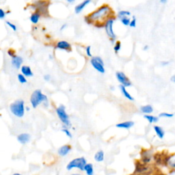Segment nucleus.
<instances>
[{"instance_id":"nucleus-29","label":"nucleus","mask_w":175,"mask_h":175,"mask_svg":"<svg viewBox=\"0 0 175 175\" xmlns=\"http://www.w3.org/2000/svg\"><path fill=\"white\" fill-rule=\"evenodd\" d=\"M114 51L116 53H118V52L121 49V43L120 41H117L115 44L114 47Z\"/></svg>"},{"instance_id":"nucleus-11","label":"nucleus","mask_w":175,"mask_h":175,"mask_svg":"<svg viewBox=\"0 0 175 175\" xmlns=\"http://www.w3.org/2000/svg\"><path fill=\"white\" fill-rule=\"evenodd\" d=\"M23 62V58L19 56V55H15L14 56H13L12 57V60H11V63L12 66H13L14 68H17V69H19V68H21V64H22V63Z\"/></svg>"},{"instance_id":"nucleus-14","label":"nucleus","mask_w":175,"mask_h":175,"mask_svg":"<svg viewBox=\"0 0 175 175\" xmlns=\"http://www.w3.org/2000/svg\"><path fill=\"white\" fill-rule=\"evenodd\" d=\"M30 135L29 133H21L17 136V140L22 144H26L29 142L30 140Z\"/></svg>"},{"instance_id":"nucleus-46","label":"nucleus","mask_w":175,"mask_h":175,"mask_svg":"<svg viewBox=\"0 0 175 175\" xmlns=\"http://www.w3.org/2000/svg\"><path fill=\"white\" fill-rule=\"evenodd\" d=\"M7 13H8H8H10V11H9V10H8V12H7Z\"/></svg>"},{"instance_id":"nucleus-41","label":"nucleus","mask_w":175,"mask_h":175,"mask_svg":"<svg viewBox=\"0 0 175 175\" xmlns=\"http://www.w3.org/2000/svg\"><path fill=\"white\" fill-rule=\"evenodd\" d=\"M168 0H160V2L162 3H165L167 2Z\"/></svg>"},{"instance_id":"nucleus-15","label":"nucleus","mask_w":175,"mask_h":175,"mask_svg":"<svg viewBox=\"0 0 175 175\" xmlns=\"http://www.w3.org/2000/svg\"><path fill=\"white\" fill-rule=\"evenodd\" d=\"M91 2V0H84V1H82V3H80L77 6H75V12L76 14L80 13L81 12L84 10V8L86 6H88L90 3Z\"/></svg>"},{"instance_id":"nucleus-33","label":"nucleus","mask_w":175,"mask_h":175,"mask_svg":"<svg viewBox=\"0 0 175 175\" xmlns=\"http://www.w3.org/2000/svg\"><path fill=\"white\" fill-rule=\"evenodd\" d=\"M86 53L87 56L88 57H92V53H91V47L88 46L86 49Z\"/></svg>"},{"instance_id":"nucleus-1","label":"nucleus","mask_w":175,"mask_h":175,"mask_svg":"<svg viewBox=\"0 0 175 175\" xmlns=\"http://www.w3.org/2000/svg\"><path fill=\"white\" fill-rule=\"evenodd\" d=\"M111 17H114V16L110 6L107 4H103L89 15L85 16L84 20L88 24H105L106 21Z\"/></svg>"},{"instance_id":"nucleus-37","label":"nucleus","mask_w":175,"mask_h":175,"mask_svg":"<svg viewBox=\"0 0 175 175\" xmlns=\"http://www.w3.org/2000/svg\"><path fill=\"white\" fill-rule=\"evenodd\" d=\"M169 62H168V61H162V62H161V66H167V65L169 64Z\"/></svg>"},{"instance_id":"nucleus-5","label":"nucleus","mask_w":175,"mask_h":175,"mask_svg":"<svg viewBox=\"0 0 175 175\" xmlns=\"http://www.w3.org/2000/svg\"><path fill=\"white\" fill-rule=\"evenodd\" d=\"M56 113L59 120L62 122L66 127H70L71 126V122H70L69 117L65 111V107L63 105H59L56 109Z\"/></svg>"},{"instance_id":"nucleus-23","label":"nucleus","mask_w":175,"mask_h":175,"mask_svg":"<svg viewBox=\"0 0 175 175\" xmlns=\"http://www.w3.org/2000/svg\"><path fill=\"white\" fill-rule=\"evenodd\" d=\"M84 170L86 171L87 175H94V169L93 166L92 164H87L85 166Z\"/></svg>"},{"instance_id":"nucleus-30","label":"nucleus","mask_w":175,"mask_h":175,"mask_svg":"<svg viewBox=\"0 0 175 175\" xmlns=\"http://www.w3.org/2000/svg\"><path fill=\"white\" fill-rule=\"evenodd\" d=\"M6 24L8 25V26L10 27V28H11L12 30H13V31H14V32L17 31V26H16L15 25L13 24V23H12L11 22H10V21H6Z\"/></svg>"},{"instance_id":"nucleus-32","label":"nucleus","mask_w":175,"mask_h":175,"mask_svg":"<svg viewBox=\"0 0 175 175\" xmlns=\"http://www.w3.org/2000/svg\"><path fill=\"white\" fill-rule=\"evenodd\" d=\"M136 17H135V16H133V19L131 21V23H130L129 26L131 27V28H135V27L136 26Z\"/></svg>"},{"instance_id":"nucleus-6","label":"nucleus","mask_w":175,"mask_h":175,"mask_svg":"<svg viewBox=\"0 0 175 175\" xmlns=\"http://www.w3.org/2000/svg\"><path fill=\"white\" fill-rule=\"evenodd\" d=\"M49 4V1H45V0H39L36 1L34 5L31 6L36 10V12H39L41 14H45L47 13V8Z\"/></svg>"},{"instance_id":"nucleus-36","label":"nucleus","mask_w":175,"mask_h":175,"mask_svg":"<svg viewBox=\"0 0 175 175\" xmlns=\"http://www.w3.org/2000/svg\"><path fill=\"white\" fill-rule=\"evenodd\" d=\"M50 79H51V76H50L49 75H48V74H47V75H44V79L45 81H49Z\"/></svg>"},{"instance_id":"nucleus-31","label":"nucleus","mask_w":175,"mask_h":175,"mask_svg":"<svg viewBox=\"0 0 175 175\" xmlns=\"http://www.w3.org/2000/svg\"><path fill=\"white\" fill-rule=\"evenodd\" d=\"M62 131L65 133V134L66 135V136H67L68 137V138H72L71 133L70 132V131H69V130H68V129H66V128H63Z\"/></svg>"},{"instance_id":"nucleus-9","label":"nucleus","mask_w":175,"mask_h":175,"mask_svg":"<svg viewBox=\"0 0 175 175\" xmlns=\"http://www.w3.org/2000/svg\"><path fill=\"white\" fill-rule=\"evenodd\" d=\"M116 78L118 79L119 82L121 84V85L124 86V87H129L131 86V82H130L129 78L126 76V75L124 74L123 72H117L116 74Z\"/></svg>"},{"instance_id":"nucleus-40","label":"nucleus","mask_w":175,"mask_h":175,"mask_svg":"<svg viewBox=\"0 0 175 175\" xmlns=\"http://www.w3.org/2000/svg\"><path fill=\"white\" fill-rule=\"evenodd\" d=\"M148 49H149V46H148V45H145V46L144 47L143 50H144V51H147V50Z\"/></svg>"},{"instance_id":"nucleus-43","label":"nucleus","mask_w":175,"mask_h":175,"mask_svg":"<svg viewBox=\"0 0 175 175\" xmlns=\"http://www.w3.org/2000/svg\"><path fill=\"white\" fill-rule=\"evenodd\" d=\"M26 109L27 111H30V108L29 107H27L26 108Z\"/></svg>"},{"instance_id":"nucleus-19","label":"nucleus","mask_w":175,"mask_h":175,"mask_svg":"<svg viewBox=\"0 0 175 175\" xmlns=\"http://www.w3.org/2000/svg\"><path fill=\"white\" fill-rule=\"evenodd\" d=\"M140 110L142 113L145 114H150L153 111V108L151 105H147L142 106L140 108Z\"/></svg>"},{"instance_id":"nucleus-17","label":"nucleus","mask_w":175,"mask_h":175,"mask_svg":"<svg viewBox=\"0 0 175 175\" xmlns=\"http://www.w3.org/2000/svg\"><path fill=\"white\" fill-rule=\"evenodd\" d=\"M21 73L24 75L26 77H32L33 73H32L31 68L28 66H22L21 68Z\"/></svg>"},{"instance_id":"nucleus-2","label":"nucleus","mask_w":175,"mask_h":175,"mask_svg":"<svg viewBox=\"0 0 175 175\" xmlns=\"http://www.w3.org/2000/svg\"><path fill=\"white\" fill-rule=\"evenodd\" d=\"M43 102H47V97L43 95L41 90H36L32 94L30 103L34 108H36Z\"/></svg>"},{"instance_id":"nucleus-22","label":"nucleus","mask_w":175,"mask_h":175,"mask_svg":"<svg viewBox=\"0 0 175 175\" xmlns=\"http://www.w3.org/2000/svg\"><path fill=\"white\" fill-rule=\"evenodd\" d=\"M95 159L97 162H101L104 159V152L103 151H99L95 155Z\"/></svg>"},{"instance_id":"nucleus-10","label":"nucleus","mask_w":175,"mask_h":175,"mask_svg":"<svg viewBox=\"0 0 175 175\" xmlns=\"http://www.w3.org/2000/svg\"><path fill=\"white\" fill-rule=\"evenodd\" d=\"M55 48L58 49H62V50H66V51H71V45L69 43H68L67 41H59L56 43V45H55Z\"/></svg>"},{"instance_id":"nucleus-35","label":"nucleus","mask_w":175,"mask_h":175,"mask_svg":"<svg viewBox=\"0 0 175 175\" xmlns=\"http://www.w3.org/2000/svg\"><path fill=\"white\" fill-rule=\"evenodd\" d=\"M6 17V12L3 9H0V19H3V18Z\"/></svg>"},{"instance_id":"nucleus-7","label":"nucleus","mask_w":175,"mask_h":175,"mask_svg":"<svg viewBox=\"0 0 175 175\" xmlns=\"http://www.w3.org/2000/svg\"><path fill=\"white\" fill-rule=\"evenodd\" d=\"M114 17H111L110 19H109L106 21L105 23V32L107 33V36H109L110 39V41L112 43H114L115 40H116V34H114L113 30V25L114 22Z\"/></svg>"},{"instance_id":"nucleus-21","label":"nucleus","mask_w":175,"mask_h":175,"mask_svg":"<svg viewBox=\"0 0 175 175\" xmlns=\"http://www.w3.org/2000/svg\"><path fill=\"white\" fill-rule=\"evenodd\" d=\"M120 91H121V92H122V95H124V97H125V98H127V99H129V100H130V101L134 100V99H133V97L131 96V95H130V94L127 91V90H126V87H124V86H122V85H120Z\"/></svg>"},{"instance_id":"nucleus-38","label":"nucleus","mask_w":175,"mask_h":175,"mask_svg":"<svg viewBox=\"0 0 175 175\" xmlns=\"http://www.w3.org/2000/svg\"><path fill=\"white\" fill-rule=\"evenodd\" d=\"M66 26H67V25H66V23H64V24H63L62 26H61V28H60V31H62L63 30H64V29L66 28Z\"/></svg>"},{"instance_id":"nucleus-12","label":"nucleus","mask_w":175,"mask_h":175,"mask_svg":"<svg viewBox=\"0 0 175 175\" xmlns=\"http://www.w3.org/2000/svg\"><path fill=\"white\" fill-rule=\"evenodd\" d=\"M164 163L169 168L175 170V154L166 157L164 159Z\"/></svg>"},{"instance_id":"nucleus-16","label":"nucleus","mask_w":175,"mask_h":175,"mask_svg":"<svg viewBox=\"0 0 175 175\" xmlns=\"http://www.w3.org/2000/svg\"><path fill=\"white\" fill-rule=\"evenodd\" d=\"M134 125V122L133 121H126L123 122H120L116 124V127L120 128V129H129Z\"/></svg>"},{"instance_id":"nucleus-4","label":"nucleus","mask_w":175,"mask_h":175,"mask_svg":"<svg viewBox=\"0 0 175 175\" xmlns=\"http://www.w3.org/2000/svg\"><path fill=\"white\" fill-rule=\"evenodd\" d=\"M87 164V162H86V159L84 157H79L74 159L72 160L68 163V164L66 166V169L68 170H71L73 168H78L80 170H84V168L85 166Z\"/></svg>"},{"instance_id":"nucleus-45","label":"nucleus","mask_w":175,"mask_h":175,"mask_svg":"<svg viewBox=\"0 0 175 175\" xmlns=\"http://www.w3.org/2000/svg\"><path fill=\"white\" fill-rule=\"evenodd\" d=\"M71 175H81V174H71Z\"/></svg>"},{"instance_id":"nucleus-18","label":"nucleus","mask_w":175,"mask_h":175,"mask_svg":"<svg viewBox=\"0 0 175 175\" xmlns=\"http://www.w3.org/2000/svg\"><path fill=\"white\" fill-rule=\"evenodd\" d=\"M153 129H154L155 131L157 136L159 137V138L160 139H163L164 137V135H165V132H164V129H162L161 127H159V126H154V127H153Z\"/></svg>"},{"instance_id":"nucleus-20","label":"nucleus","mask_w":175,"mask_h":175,"mask_svg":"<svg viewBox=\"0 0 175 175\" xmlns=\"http://www.w3.org/2000/svg\"><path fill=\"white\" fill-rule=\"evenodd\" d=\"M41 14L37 12H34L33 14H32L31 17H30V21H31V22L34 23V24H37V23H39L40 18H41Z\"/></svg>"},{"instance_id":"nucleus-13","label":"nucleus","mask_w":175,"mask_h":175,"mask_svg":"<svg viewBox=\"0 0 175 175\" xmlns=\"http://www.w3.org/2000/svg\"><path fill=\"white\" fill-rule=\"evenodd\" d=\"M71 151V146H70L69 144H65V145H63L62 147L59 148L58 151H57V153H58L59 155L64 157L66 156V155H68Z\"/></svg>"},{"instance_id":"nucleus-44","label":"nucleus","mask_w":175,"mask_h":175,"mask_svg":"<svg viewBox=\"0 0 175 175\" xmlns=\"http://www.w3.org/2000/svg\"><path fill=\"white\" fill-rule=\"evenodd\" d=\"M12 175H21V174H19V173H15V174H12Z\"/></svg>"},{"instance_id":"nucleus-27","label":"nucleus","mask_w":175,"mask_h":175,"mask_svg":"<svg viewBox=\"0 0 175 175\" xmlns=\"http://www.w3.org/2000/svg\"><path fill=\"white\" fill-rule=\"evenodd\" d=\"M18 80L21 84H26L27 83V79L26 78V76L23 74H19L18 75Z\"/></svg>"},{"instance_id":"nucleus-28","label":"nucleus","mask_w":175,"mask_h":175,"mask_svg":"<svg viewBox=\"0 0 175 175\" xmlns=\"http://www.w3.org/2000/svg\"><path fill=\"white\" fill-rule=\"evenodd\" d=\"M159 116L160 117V118H172L173 116H174V114H170V113H167V112H163L161 113L159 115Z\"/></svg>"},{"instance_id":"nucleus-26","label":"nucleus","mask_w":175,"mask_h":175,"mask_svg":"<svg viewBox=\"0 0 175 175\" xmlns=\"http://www.w3.org/2000/svg\"><path fill=\"white\" fill-rule=\"evenodd\" d=\"M130 14H131V13L128 10H121V11L118 12V16L119 18H121L122 17H127V16H129Z\"/></svg>"},{"instance_id":"nucleus-24","label":"nucleus","mask_w":175,"mask_h":175,"mask_svg":"<svg viewBox=\"0 0 175 175\" xmlns=\"http://www.w3.org/2000/svg\"><path fill=\"white\" fill-rule=\"evenodd\" d=\"M144 118L145 119H147V120L149 121V123H153V122H157L159 120V118L156 116H152V115H150V114H146L144 115Z\"/></svg>"},{"instance_id":"nucleus-42","label":"nucleus","mask_w":175,"mask_h":175,"mask_svg":"<svg viewBox=\"0 0 175 175\" xmlns=\"http://www.w3.org/2000/svg\"><path fill=\"white\" fill-rule=\"evenodd\" d=\"M75 0H66V1L68 3H73Z\"/></svg>"},{"instance_id":"nucleus-34","label":"nucleus","mask_w":175,"mask_h":175,"mask_svg":"<svg viewBox=\"0 0 175 175\" xmlns=\"http://www.w3.org/2000/svg\"><path fill=\"white\" fill-rule=\"evenodd\" d=\"M8 54L9 56L12 57L15 55V51H14L13 49H8Z\"/></svg>"},{"instance_id":"nucleus-39","label":"nucleus","mask_w":175,"mask_h":175,"mask_svg":"<svg viewBox=\"0 0 175 175\" xmlns=\"http://www.w3.org/2000/svg\"><path fill=\"white\" fill-rule=\"evenodd\" d=\"M170 80L172 81V82H174V83H175V75H173V76L171 77V79H170Z\"/></svg>"},{"instance_id":"nucleus-3","label":"nucleus","mask_w":175,"mask_h":175,"mask_svg":"<svg viewBox=\"0 0 175 175\" xmlns=\"http://www.w3.org/2000/svg\"><path fill=\"white\" fill-rule=\"evenodd\" d=\"M10 109L14 116L18 118H22L25 114L24 101L23 100L16 101L10 105Z\"/></svg>"},{"instance_id":"nucleus-25","label":"nucleus","mask_w":175,"mask_h":175,"mask_svg":"<svg viewBox=\"0 0 175 175\" xmlns=\"http://www.w3.org/2000/svg\"><path fill=\"white\" fill-rule=\"evenodd\" d=\"M120 21H121L122 23L124 25V26H128L130 25V23H131V20H130L129 17H122L121 18H120Z\"/></svg>"},{"instance_id":"nucleus-8","label":"nucleus","mask_w":175,"mask_h":175,"mask_svg":"<svg viewBox=\"0 0 175 175\" xmlns=\"http://www.w3.org/2000/svg\"><path fill=\"white\" fill-rule=\"evenodd\" d=\"M91 64L95 70L100 73L103 74L105 72L104 68V62L101 57H93L91 59Z\"/></svg>"}]
</instances>
